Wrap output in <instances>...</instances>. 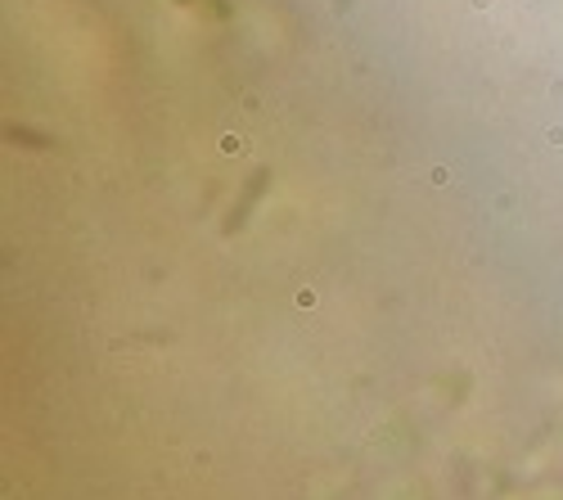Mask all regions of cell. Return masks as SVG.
Listing matches in <instances>:
<instances>
[{"label": "cell", "instance_id": "6da1fadb", "mask_svg": "<svg viewBox=\"0 0 563 500\" xmlns=\"http://www.w3.org/2000/svg\"><path fill=\"white\" fill-rule=\"evenodd\" d=\"M221 149H225V154H240V149H244V141H240V135H225Z\"/></svg>", "mask_w": 563, "mask_h": 500}, {"label": "cell", "instance_id": "7a4b0ae2", "mask_svg": "<svg viewBox=\"0 0 563 500\" xmlns=\"http://www.w3.org/2000/svg\"><path fill=\"white\" fill-rule=\"evenodd\" d=\"M298 307H316V289H298Z\"/></svg>", "mask_w": 563, "mask_h": 500}]
</instances>
